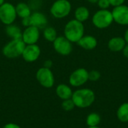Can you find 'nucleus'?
I'll return each instance as SVG.
<instances>
[{"label": "nucleus", "mask_w": 128, "mask_h": 128, "mask_svg": "<svg viewBox=\"0 0 128 128\" xmlns=\"http://www.w3.org/2000/svg\"><path fill=\"white\" fill-rule=\"evenodd\" d=\"M75 106L81 109L91 106L95 100L94 92L90 88H80L73 92L72 98Z\"/></svg>", "instance_id": "obj_1"}, {"label": "nucleus", "mask_w": 128, "mask_h": 128, "mask_svg": "<svg viewBox=\"0 0 128 128\" xmlns=\"http://www.w3.org/2000/svg\"><path fill=\"white\" fill-rule=\"evenodd\" d=\"M84 32L82 22L75 19L68 21L64 28V36L71 43H77L84 35Z\"/></svg>", "instance_id": "obj_2"}, {"label": "nucleus", "mask_w": 128, "mask_h": 128, "mask_svg": "<svg viewBox=\"0 0 128 128\" xmlns=\"http://www.w3.org/2000/svg\"><path fill=\"white\" fill-rule=\"evenodd\" d=\"M26 44L20 39H11L2 48V54L8 58H16L22 56Z\"/></svg>", "instance_id": "obj_3"}, {"label": "nucleus", "mask_w": 128, "mask_h": 128, "mask_svg": "<svg viewBox=\"0 0 128 128\" xmlns=\"http://www.w3.org/2000/svg\"><path fill=\"white\" fill-rule=\"evenodd\" d=\"M112 11L107 9H100L94 13L92 16V23L98 28H106L113 22Z\"/></svg>", "instance_id": "obj_4"}, {"label": "nucleus", "mask_w": 128, "mask_h": 128, "mask_svg": "<svg viewBox=\"0 0 128 128\" xmlns=\"http://www.w3.org/2000/svg\"><path fill=\"white\" fill-rule=\"evenodd\" d=\"M71 8V4L68 0H56L52 4L50 12L54 18L63 19L70 14Z\"/></svg>", "instance_id": "obj_5"}, {"label": "nucleus", "mask_w": 128, "mask_h": 128, "mask_svg": "<svg viewBox=\"0 0 128 128\" xmlns=\"http://www.w3.org/2000/svg\"><path fill=\"white\" fill-rule=\"evenodd\" d=\"M17 15L15 6L10 2H4L0 6V21L5 26L13 24Z\"/></svg>", "instance_id": "obj_6"}, {"label": "nucleus", "mask_w": 128, "mask_h": 128, "mask_svg": "<svg viewBox=\"0 0 128 128\" xmlns=\"http://www.w3.org/2000/svg\"><path fill=\"white\" fill-rule=\"evenodd\" d=\"M36 80L41 86L46 88H51L55 83V77L51 69L44 67H42L37 70Z\"/></svg>", "instance_id": "obj_7"}, {"label": "nucleus", "mask_w": 128, "mask_h": 128, "mask_svg": "<svg viewBox=\"0 0 128 128\" xmlns=\"http://www.w3.org/2000/svg\"><path fill=\"white\" fill-rule=\"evenodd\" d=\"M52 44L55 51L61 56H68L73 50L72 43L64 36H58Z\"/></svg>", "instance_id": "obj_8"}, {"label": "nucleus", "mask_w": 128, "mask_h": 128, "mask_svg": "<svg viewBox=\"0 0 128 128\" xmlns=\"http://www.w3.org/2000/svg\"><path fill=\"white\" fill-rule=\"evenodd\" d=\"M88 80V71L85 68H78L73 71L69 76V83L73 87L83 86Z\"/></svg>", "instance_id": "obj_9"}, {"label": "nucleus", "mask_w": 128, "mask_h": 128, "mask_svg": "<svg viewBox=\"0 0 128 128\" xmlns=\"http://www.w3.org/2000/svg\"><path fill=\"white\" fill-rule=\"evenodd\" d=\"M40 38V29L35 26H30L26 27L22 31V40L26 45L35 44Z\"/></svg>", "instance_id": "obj_10"}, {"label": "nucleus", "mask_w": 128, "mask_h": 128, "mask_svg": "<svg viewBox=\"0 0 128 128\" xmlns=\"http://www.w3.org/2000/svg\"><path fill=\"white\" fill-rule=\"evenodd\" d=\"M113 20L121 26L128 25V6L122 4L114 7L112 10Z\"/></svg>", "instance_id": "obj_11"}, {"label": "nucleus", "mask_w": 128, "mask_h": 128, "mask_svg": "<svg viewBox=\"0 0 128 128\" xmlns=\"http://www.w3.org/2000/svg\"><path fill=\"white\" fill-rule=\"evenodd\" d=\"M40 48L37 44L26 45L22 53V57L26 62H34L38 59L40 56Z\"/></svg>", "instance_id": "obj_12"}, {"label": "nucleus", "mask_w": 128, "mask_h": 128, "mask_svg": "<svg viewBox=\"0 0 128 128\" xmlns=\"http://www.w3.org/2000/svg\"><path fill=\"white\" fill-rule=\"evenodd\" d=\"M29 21L30 26H35L39 29L44 28L45 27H46V25L48 23V20L46 15L40 11L32 12V14L29 16Z\"/></svg>", "instance_id": "obj_13"}, {"label": "nucleus", "mask_w": 128, "mask_h": 128, "mask_svg": "<svg viewBox=\"0 0 128 128\" xmlns=\"http://www.w3.org/2000/svg\"><path fill=\"white\" fill-rule=\"evenodd\" d=\"M76 44L84 50H92L96 48L98 45V40L92 35H83Z\"/></svg>", "instance_id": "obj_14"}, {"label": "nucleus", "mask_w": 128, "mask_h": 128, "mask_svg": "<svg viewBox=\"0 0 128 128\" xmlns=\"http://www.w3.org/2000/svg\"><path fill=\"white\" fill-rule=\"evenodd\" d=\"M108 48L112 52H120L122 51L126 45V42L124 38L122 37H114L112 38L108 42Z\"/></svg>", "instance_id": "obj_15"}, {"label": "nucleus", "mask_w": 128, "mask_h": 128, "mask_svg": "<svg viewBox=\"0 0 128 128\" xmlns=\"http://www.w3.org/2000/svg\"><path fill=\"white\" fill-rule=\"evenodd\" d=\"M73 92H74L72 91L71 88L69 86L64 83L59 84L56 88V93L57 96L62 100L70 99L72 98Z\"/></svg>", "instance_id": "obj_16"}, {"label": "nucleus", "mask_w": 128, "mask_h": 128, "mask_svg": "<svg viewBox=\"0 0 128 128\" xmlns=\"http://www.w3.org/2000/svg\"><path fill=\"white\" fill-rule=\"evenodd\" d=\"M16 12L17 16L20 17L21 19L26 18L32 14V9L29 7L28 4L25 2H19L16 6Z\"/></svg>", "instance_id": "obj_17"}, {"label": "nucleus", "mask_w": 128, "mask_h": 128, "mask_svg": "<svg viewBox=\"0 0 128 128\" xmlns=\"http://www.w3.org/2000/svg\"><path fill=\"white\" fill-rule=\"evenodd\" d=\"M5 32L10 39H22V32L21 28L14 23L6 26Z\"/></svg>", "instance_id": "obj_18"}, {"label": "nucleus", "mask_w": 128, "mask_h": 128, "mask_svg": "<svg viewBox=\"0 0 128 128\" xmlns=\"http://www.w3.org/2000/svg\"><path fill=\"white\" fill-rule=\"evenodd\" d=\"M89 16H90L89 10L85 6H80L75 10L74 12L75 20L81 22L86 21L89 18Z\"/></svg>", "instance_id": "obj_19"}, {"label": "nucleus", "mask_w": 128, "mask_h": 128, "mask_svg": "<svg viewBox=\"0 0 128 128\" xmlns=\"http://www.w3.org/2000/svg\"><path fill=\"white\" fill-rule=\"evenodd\" d=\"M116 115L120 122L123 123L128 122V103H124L118 107Z\"/></svg>", "instance_id": "obj_20"}, {"label": "nucleus", "mask_w": 128, "mask_h": 128, "mask_svg": "<svg viewBox=\"0 0 128 128\" xmlns=\"http://www.w3.org/2000/svg\"><path fill=\"white\" fill-rule=\"evenodd\" d=\"M43 35H44V39L49 42H53L58 37L57 32H56V28L52 26L45 27L44 28Z\"/></svg>", "instance_id": "obj_21"}, {"label": "nucleus", "mask_w": 128, "mask_h": 128, "mask_svg": "<svg viewBox=\"0 0 128 128\" xmlns=\"http://www.w3.org/2000/svg\"><path fill=\"white\" fill-rule=\"evenodd\" d=\"M100 116L96 112L90 113L86 118V124L88 127H96L100 122Z\"/></svg>", "instance_id": "obj_22"}, {"label": "nucleus", "mask_w": 128, "mask_h": 128, "mask_svg": "<svg viewBox=\"0 0 128 128\" xmlns=\"http://www.w3.org/2000/svg\"><path fill=\"white\" fill-rule=\"evenodd\" d=\"M62 109L66 111V112H70L71 110H73L75 107V104L73 101V100L70 99H67V100H64L62 101Z\"/></svg>", "instance_id": "obj_23"}, {"label": "nucleus", "mask_w": 128, "mask_h": 128, "mask_svg": "<svg viewBox=\"0 0 128 128\" xmlns=\"http://www.w3.org/2000/svg\"><path fill=\"white\" fill-rule=\"evenodd\" d=\"M100 78V73L98 70H93L88 72V80L96 82Z\"/></svg>", "instance_id": "obj_24"}, {"label": "nucleus", "mask_w": 128, "mask_h": 128, "mask_svg": "<svg viewBox=\"0 0 128 128\" xmlns=\"http://www.w3.org/2000/svg\"><path fill=\"white\" fill-rule=\"evenodd\" d=\"M28 5L31 8L32 10H34L35 11V9H38L40 7L41 1L40 0H30L28 2Z\"/></svg>", "instance_id": "obj_25"}, {"label": "nucleus", "mask_w": 128, "mask_h": 128, "mask_svg": "<svg viewBox=\"0 0 128 128\" xmlns=\"http://www.w3.org/2000/svg\"><path fill=\"white\" fill-rule=\"evenodd\" d=\"M98 4L100 9H108L110 6L109 0H98Z\"/></svg>", "instance_id": "obj_26"}, {"label": "nucleus", "mask_w": 128, "mask_h": 128, "mask_svg": "<svg viewBox=\"0 0 128 128\" xmlns=\"http://www.w3.org/2000/svg\"><path fill=\"white\" fill-rule=\"evenodd\" d=\"M110 5L113 6V7H116V6H120L122 4H124L125 0H109Z\"/></svg>", "instance_id": "obj_27"}, {"label": "nucleus", "mask_w": 128, "mask_h": 128, "mask_svg": "<svg viewBox=\"0 0 128 128\" xmlns=\"http://www.w3.org/2000/svg\"><path fill=\"white\" fill-rule=\"evenodd\" d=\"M2 128H21L18 124H15V123H8L4 125V127Z\"/></svg>", "instance_id": "obj_28"}, {"label": "nucleus", "mask_w": 128, "mask_h": 128, "mask_svg": "<svg viewBox=\"0 0 128 128\" xmlns=\"http://www.w3.org/2000/svg\"><path fill=\"white\" fill-rule=\"evenodd\" d=\"M52 66V62L50 60V59H47L44 62V68H51Z\"/></svg>", "instance_id": "obj_29"}, {"label": "nucleus", "mask_w": 128, "mask_h": 128, "mask_svg": "<svg viewBox=\"0 0 128 128\" xmlns=\"http://www.w3.org/2000/svg\"><path fill=\"white\" fill-rule=\"evenodd\" d=\"M122 52H123L124 56L126 57L127 58H128V44H126L125 46L122 50Z\"/></svg>", "instance_id": "obj_30"}, {"label": "nucleus", "mask_w": 128, "mask_h": 128, "mask_svg": "<svg viewBox=\"0 0 128 128\" xmlns=\"http://www.w3.org/2000/svg\"><path fill=\"white\" fill-rule=\"evenodd\" d=\"M124 39L126 42V44H128V28L126 30L125 33H124Z\"/></svg>", "instance_id": "obj_31"}, {"label": "nucleus", "mask_w": 128, "mask_h": 128, "mask_svg": "<svg viewBox=\"0 0 128 128\" xmlns=\"http://www.w3.org/2000/svg\"><path fill=\"white\" fill-rule=\"evenodd\" d=\"M87 2H90V3H92V4H95V3H98V0H86Z\"/></svg>", "instance_id": "obj_32"}, {"label": "nucleus", "mask_w": 128, "mask_h": 128, "mask_svg": "<svg viewBox=\"0 0 128 128\" xmlns=\"http://www.w3.org/2000/svg\"><path fill=\"white\" fill-rule=\"evenodd\" d=\"M4 3V0H0V6L2 5Z\"/></svg>", "instance_id": "obj_33"}, {"label": "nucleus", "mask_w": 128, "mask_h": 128, "mask_svg": "<svg viewBox=\"0 0 128 128\" xmlns=\"http://www.w3.org/2000/svg\"><path fill=\"white\" fill-rule=\"evenodd\" d=\"M88 128H100L98 126H96V127H88Z\"/></svg>", "instance_id": "obj_34"}]
</instances>
